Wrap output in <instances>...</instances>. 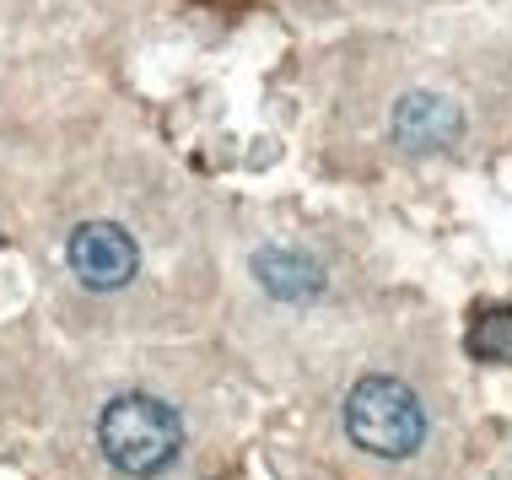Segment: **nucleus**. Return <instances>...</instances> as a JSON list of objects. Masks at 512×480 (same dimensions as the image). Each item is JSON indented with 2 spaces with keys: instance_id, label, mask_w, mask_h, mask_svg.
Segmentation results:
<instances>
[{
  "instance_id": "5",
  "label": "nucleus",
  "mask_w": 512,
  "mask_h": 480,
  "mask_svg": "<svg viewBox=\"0 0 512 480\" xmlns=\"http://www.w3.org/2000/svg\"><path fill=\"white\" fill-rule=\"evenodd\" d=\"M254 276L270 297H281V303H308V297L324 292V270H318V259L302 254V249H259Z\"/></svg>"
},
{
  "instance_id": "6",
  "label": "nucleus",
  "mask_w": 512,
  "mask_h": 480,
  "mask_svg": "<svg viewBox=\"0 0 512 480\" xmlns=\"http://www.w3.org/2000/svg\"><path fill=\"white\" fill-rule=\"evenodd\" d=\"M469 351L486 356V362H512V308L480 313L475 329H469Z\"/></svg>"
},
{
  "instance_id": "1",
  "label": "nucleus",
  "mask_w": 512,
  "mask_h": 480,
  "mask_svg": "<svg viewBox=\"0 0 512 480\" xmlns=\"http://www.w3.org/2000/svg\"><path fill=\"white\" fill-rule=\"evenodd\" d=\"M98 443L119 475H162L184 448V421L157 394H119L98 421Z\"/></svg>"
},
{
  "instance_id": "2",
  "label": "nucleus",
  "mask_w": 512,
  "mask_h": 480,
  "mask_svg": "<svg viewBox=\"0 0 512 480\" xmlns=\"http://www.w3.org/2000/svg\"><path fill=\"white\" fill-rule=\"evenodd\" d=\"M345 437L362 454L378 459H410L426 443V410L399 378L372 373L345 394Z\"/></svg>"
},
{
  "instance_id": "3",
  "label": "nucleus",
  "mask_w": 512,
  "mask_h": 480,
  "mask_svg": "<svg viewBox=\"0 0 512 480\" xmlns=\"http://www.w3.org/2000/svg\"><path fill=\"white\" fill-rule=\"evenodd\" d=\"M135 265H141V254L119 222H81L71 232V270L92 292H119L135 276Z\"/></svg>"
},
{
  "instance_id": "4",
  "label": "nucleus",
  "mask_w": 512,
  "mask_h": 480,
  "mask_svg": "<svg viewBox=\"0 0 512 480\" xmlns=\"http://www.w3.org/2000/svg\"><path fill=\"white\" fill-rule=\"evenodd\" d=\"M394 141L405 146V152L426 157V152H448L453 141H459L464 119L459 108L448 98H437V92H405V98L394 103Z\"/></svg>"
}]
</instances>
